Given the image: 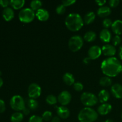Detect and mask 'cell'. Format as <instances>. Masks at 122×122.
<instances>
[{
  "label": "cell",
  "instance_id": "cell-46",
  "mask_svg": "<svg viewBox=\"0 0 122 122\" xmlns=\"http://www.w3.org/2000/svg\"><path fill=\"white\" fill-rule=\"evenodd\" d=\"M105 122H114V121L112 119H107V120H106Z\"/></svg>",
  "mask_w": 122,
  "mask_h": 122
},
{
  "label": "cell",
  "instance_id": "cell-3",
  "mask_svg": "<svg viewBox=\"0 0 122 122\" xmlns=\"http://www.w3.org/2000/svg\"><path fill=\"white\" fill-rule=\"evenodd\" d=\"M98 113L91 107H85L81 110L77 116L80 122H94L97 120Z\"/></svg>",
  "mask_w": 122,
  "mask_h": 122
},
{
  "label": "cell",
  "instance_id": "cell-19",
  "mask_svg": "<svg viewBox=\"0 0 122 122\" xmlns=\"http://www.w3.org/2000/svg\"><path fill=\"white\" fill-rule=\"evenodd\" d=\"M112 13V10L108 6H102L100 7L97 10V15L100 17H106L110 15Z\"/></svg>",
  "mask_w": 122,
  "mask_h": 122
},
{
  "label": "cell",
  "instance_id": "cell-45",
  "mask_svg": "<svg viewBox=\"0 0 122 122\" xmlns=\"http://www.w3.org/2000/svg\"><path fill=\"white\" fill-rule=\"evenodd\" d=\"M2 85H3V80H2V79L0 77V88L2 87Z\"/></svg>",
  "mask_w": 122,
  "mask_h": 122
},
{
  "label": "cell",
  "instance_id": "cell-36",
  "mask_svg": "<svg viewBox=\"0 0 122 122\" xmlns=\"http://www.w3.org/2000/svg\"><path fill=\"white\" fill-rule=\"evenodd\" d=\"M119 3H120V1L119 0H110L108 2V4L109 6L112 8H115V7H117L119 5Z\"/></svg>",
  "mask_w": 122,
  "mask_h": 122
},
{
  "label": "cell",
  "instance_id": "cell-49",
  "mask_svg": "<svg viewBox=\"0 0 122 122\" xmlns=\"http://www.w3.org/2000/svg\"></svg>",
  "mask_w": 122,
  "mask_h": 122
},
{
  "label": "cell",
  "instance_id": "cell-15",
  "mask_svg": "<svg viewBox=\"0 0 122 122\" xmlns=\"http://www.w3.org/2000/svg\"><path fill=\"white\" fill-rule=\"evenodd\" d=\"M36 17L39 21H45L48 20L50 14L49 12L44 8H40L36 12Z\"/></svg>",
  "mask_w": 122,
  "mask_h": 122
},
{
  "label": "cell",
  "instance_id": "cell-48",
  "mask_svg": "<svg viewBox=\"0 0 122 122\" xmlns=\"http://www.w3.org/2000/svg\"><path fill=\"white\" fill-rule=\"evenodd\" d=\"M121 118H122V114H121Z\"/></svg>",
  "mask_w": 122,
  "mask_h": 122
},
{
  "label": "cell",
  "instance_id": "cell-11",
  "mask_svg": "<svg viewBox=\"0 0 122 122\" xmlns=\"http://www.w3.org/2000/svg\"><path fill=\"white\" fill-rule=\"evenodd\" d=\"M56 112L60 119H66L69 117L70 114V112L67 107L66 106H56Z\"/></svg>",
  "mask_w": 122,
  "mask_h": 122
},
{
  "label": "cell",
  "instance_id": "cell-25",
  "mask_svg": "<svg viewBox=\"0 0 122 122\" xmlns=\"http://www.w3.org/2000/svg\"><path fill=\"white\" fill-rule=\"evenodd\" d=\"M100 85L103 87H108L112 85V80L108 76H104L100 79Z\"/></svg>",
  "mask_w": 122,
  "mask_h": 122
},
{
  "label": "cell",
  "instance_id": "cell-37",
  "mask_svg": "<svg viewBox=\"0 0 122 122\" xmlns=\"http://www.w3.org/2000/svg\"><path fill=\"white\" fill-rule=\"evenodd\" d=\"M75 2H76L75 0H64L62 1V4L65 7H68V6H70L74 4Z\"/></svg>",
  "mask_w": 122,
  "mask_h": 122
},
{
  "label": "cell",
  "instance_id": "cell-9",
  "mask_svg": "<svg viewBox=\"0 0 122 122\" xmlns=\"http://www.w3.org/2000/svg\"><path fill=\"white\" fill-rule=\"evenodd\" d=\"M58 101L61 106H66L69 104L71 100V94L67 91H63L58 96Z\"/></svg>",
  "mask_w": 122,
  "mask_h": 122
},
{
  "label": "cell",
  "instance_id": "cell-34",
  "mask_svg": "<svg viewBox=\"0 0 122 122\" xmlns=\"http://www.w3.org/2000/svg\"><path fill=\"white\" fill-rule=\"evenodd\" d=\"M29 122H43V119L42 117L34 115L29 118Z\"/></svg>",
  "mask_w": 122,
  "mask_h": 122
},
{
  "label": "cell",
  "instance_id": "cell-30",
  "mask_svg": "<svg viewBox=\"0 0 122 122\" xmlns=\"http://www.w3.org/2000/svg\"><path fill=\"white\" fill-rule=\"evenodd\" d=\"M52 113L50 111H45L42 116L43 120L45 121H50L52 119Z\"/></svg>",
  "mask_w": 122,
  "mask_h": 122
},
{
  "label": "cell",
  "instance_id": "cell-21",
  "mask_svg": "<svg viewBox=\"0 0 122 122\" xmlns=\"http://www.w3.org/2000/svg\"><path fill=\"white\" fill-rule=\"evenodd\" d=\"M63 80L65 84H66L67 85L71 86L75 83V77H74L73 75L70 73H66L63 75Z\"/></svg>",
  "mask_w": 122,
  "mask_h": 122
},
{
  "label": "cell",
  "instance_id": "cell-35",
  "mask_svg": "<svg viewBox=\"0 0 122 122\" xmlns=\"http://www.w3.org/2000/svg\"><path fill=\"white\" fill-rule=\"evenodd\" d=\"M112 42H113V44L114 46H118L119 45H120L122 42L121 38L119 35H116L112 39Z\"/></svg>",
  "mask_w": 122,
  "mask_h": 122
},
{
  "label": "cell",
  "instance_id": "cell-20",
  "mask_svg": "<svg viewBox=\"0 0 122 122\" xmlns=\"http://www.w3.org/2000/svg\"><path fill=\"white\" fill-rule=\"evenodd\" d=\"M98 98L101 103H106L110 99V93L106 89H102L99 92Z\"/></svg>",
  "mask_w": 122,
  "mask_h": 122
},
{
  "label": "cell",
  "instance_id": "cell-44",
  "mask_svg": "<svg viewBox=\"0 0 122 122\" xmlns=\"http://www.w3.org/2000/svg\"><path fill=\"white\" fill-rule=\"evenodd\" d=\"M119 56L120 57V58L121 60H122V45L119 47Z\"/></svg>",
  "mask_w": 122,
  "mask_h": 122
},
{
  "label": "cell",
  "instance_id": "cell-33",
  "mask_svg": "<svg viewBox=\"0 0 122 122\" xmlns=\"http://www.w3.org/2000/svg\"><path fill=\"white\" fill-rule=\"evenodd\" d=\"M73 88L75 91L77 92L82 91L83 89V85L81 82H75L73 84Z\"/></svg>",
  "mask_w": 122,
  "mask_h": 122
},
{
  "label": "cell",
  "instance_id": "cell-4",
  "mask_svg": "<svg viewBox=\"0 0 122 122\" xmlns=\"http://www.w3.org/2000/svg\"><path fill=\"white\" fill-rule=\"evenodd\" d=\"M36 13L30 8H26L21 10L19 13V19L24 23H29L34 20Z\"/></svg>",
  "mask_w": 122,
  "mask_h": 122
},
{
  "label": "cell",
  "instance_id": "cell-38",
  "mask_svg": "<svg viewBox=\"0 0 122 122\" xmlns=\"http://www.w3.org/2000/svg\"><path fill=\"white\" fill-rule=\"evenodd\" d=\"M9 4H10V1L8 0H0V5L4 8H7Z\"/></svg>",
  "mask_w": 122,
  "mask_h": 122
},
{
  "label": "cell",
  "instance_id": "cell-1",
  "mask_svg": "<svg viewBox=\"0 0 122 122\" xmlns=\"http://www.w3.org/2000/svg\"><path fill=\"white\" fill-rule=\"evenodd\" d=\"M101 69L106 76L116 77L122 72V64L116 57H108L102 61Z\"/></svg>",
  "mask_w": 122,
  "mask_h": 122
},
{
  "label": "cell",
  "instance_id": "cell-42",
  "mask_svg": "<svg viewBox=\"0 0 122 122\" xmlns=\"http://www.w3.org/2000/svg\"><path fill=\"white\" fill-rule=\"evenodd\" d=\"M61 120L60 118L58 116H54V117H52V120H51V122H60Z\"/></svg>",
  "mask_w": 122,
  "mask_h": 122
},
{
  "label": "cell",
  "instance_id": "cell-14",
  "mask_svg": "<svg viewBox=\"0 0 122 122\" xmlns=\"http://www.w3.org/2000/svg\"><path fill=\"white\" fill-rule=\"evenodd\" d=\"M112 105L108 103H104L98 107L97 113L101 116H105L108 114L112 111Z\"/></svg>",
  "mask_w": 122,
  "mask_h": 122
},
{
  "label": "cell",
  "instance_id": "cell-40",
  "mask_svg": "<svg viewBox=\"0 0 122 122\" xmlns=\"http://www.w3.org/2000/svg\"><path fill=\"white\" fill-rule=\"evenodd\" d=\"M107 1L106 0H97L95 1V2L98 5L100 6V7H102V6H104V4L106 3Z\"/></svg>",
  "mask_w": 122,
  "mask_h": 122
},
{
  "label": "cell",
  "instance_id": "cell-39",
  "mask_svg": "<svg viewBox=\"0 0 122 122\" xmlns=\"http://www.w3.org/2000/svg\"><path fill=\"white\" fill-rule=\"evenodd\" d=\"M5 110V104L2 100L0 99V113H2Z\"/></svg>",
  "mask_w": 122,
  "mask_h": 122
},
{
  "label": "cell",
  "instance_id": "cell-10",
  "mask_svg": "<svg viewBox=\"0 0 122 122\" xmlns=\"http://www.w3.org/2000/svg\"><path fill=\"white\" fill-rule=\"evenodd\" d=\"M102 54V50L98 45H94L89 49L88 52V57L91 60H96Z\"/></svg>",
  "mask_w": 122,
  "mask_h": 122
},
{
  "label": "cell",
  "instance_id": "cell-5",
  "mask_svg": "<svg viewBox=\"0 0 122 122\" xmlns=\"http://www.w3.org/2000/svg\"><path fill=\"white\" fill-rule=\"evenodd\" d=\"M81 101L86 107H91L95 106L99 100L95 94L91 92H83L81 97Z\"/></svg>",
  "mask_w": 122,
  "mask_h": 122
},
{
  "label": "cell",
  "instance_id": "cell-31",
  "mask_svg": "<svg viewBox=\"0 0 122 122\" xmlns=\"http://www.w3.org/2000/svg\"><path fill=\"white\" fill-rule=\"evenodd\" d=\"M112 24H113V21L110 19H108V18H106L102 21V26L105 29H108V28H109L110 27H112Z\"/></svg>",
  "mask_w": 122,
  "mask_h": 122
},
{
  "label": "cell",
  "instance_id": "cell-17",
  "mask_svg": "<svg viewBox=\"0 0 122 122\" xmlns=\"http://www.w3.org/2000/svg\"><path fill=\"white\" fill-rule=\"evenodd\" d=\"M112 29L113 32L116 35H120L122 34V21L120 20H116L113 22L112 26Z\"/></svg>",
  "mask_w": 122,
  "mask_h": 122
},
{
  "label": "cell",
  "instance_id": "cell-22",
  "mask_svg": "<svg viewBox=\"0 0 122 122\" xmlns=\"http://www.w3.org/2000/svg\"><path fill=\"white\" fill-rule=\"evenodd\" d=\"M95 19V14L94 12L90 11L85 14L83 19L84 23L86 25H90L94 21Z\"/></svg>",
  "mask_w": 122,
  "mask_h": 122
},
{
  "label": "cell",
  "instance_id": "cell-32",
  "mask_svg": "<svg viewBox=\"0 0 122 122\" xmlns=\"http://www.w3.org/2000/svg\"><path fill=\"white\" fill-rule=\"evenodd\" d=\"M56 13L59 15H62L66 12V7L63 4L58 5L56 8Z\"/></svg>",
  "mask_w": 122,
  "mask_h": 122
},
{
  "label": "cell",
  "instance_id": "cell-16",
  "mask_svg": "<svg viewBox=\"0 0 122 122\" xmlns=\"http://www.w3.org/2000/svg\"><path fill=\"white\" fill-rule=\"evenodd\" d=\"M100 38L101 41L103 42H109L112 39V33H111L110 31L107 29H103L100 32Z\"/></svg>",
  "mask_w": 122,
  "mask_h": 122
},
{
  "label": "cell",
  "instance_id": "cell-23",
  "mask_svg": "<svg viewBox=\"0 0 122 122\" xmlns=\"http://www.w3.org/2000/svg\"><path fill=\"white\" fill-rule=\"evenodd\" d=\"M96 33L94 32V31H88L85 34L84 36H83V39L85 41L88 42H91L94 41L96 39Z\"/></svg>",
  "mask_w": 122,
  "mask_h": 122
},
{
  "label": "cell",
  "instance_id": "cell-18",
  "mask_svg": "<svg viewBox=\"0 0 122 122\" xmlns=\"http://www.w3.org/2000/svg\"><path fill=\"white\" fill-rule=\"evenodd\" d=\"M2 17L5 21H11L14 17V11L10 7L4 8L2 11Z\"/></svg>",
  "mask_w": 122,
  "mask_h": 122
},
{
  "label": "cell",
  "instance_id": "cell-41",
  "mask_svg": "<svg viewBox=\"0 0 122 122\" xmlns=\"http://www.w3.org/2000/svg\"><path fill=\"white\" fill-rule=\"evenodd\" d=\"M22 112H23V114H25V115H26V116H27V115H28V114H29L30 109L29 108H27V107H25Z\"/></svg>",
  "mask_w": 122,
  "mask_h": 122
},
{
  "label": "cell",
  "instance_id": "cell-28",
  "mask_svg": "<svg viewBox=\"0 0 122 122\" xmlns=\"http://www.w3.org/2000/svg\"><path fill=\"white\" fill-rule=\"evenodd\" d=\"M42 5V2L39 0H35V1H32L30 2V8L33 11H38Z\"/></svg>",
  "mask_w": 122,
  "mask_h": 122
},
{
  "label": "cell",
  "instance_id": "cell-8",
  "mask_svg": "<svg viewBox=\"0 0 122 122\" xmlns=\"http://www.w3.org/2000/svg\"><path fill=\"white\" fill-rule=\"evenodd\" d=\"M27 92L30 98L35 100L40 97L41 94V88L37 83H31L28 87Z\"/></svg>",
  "mask_w": 122,
  "mask_h": 122
},
{
  "label": "cell",
  "instance_id": "cell-26",
  "mask_svg": "<svg viewBox=\"0 0 122 122\" xmlns=\"http://www.w3.org/2000/svg\"><path fill=\"white\" fill-rule=\"evenodd\" d=\"M23 114L20 112H15L11 116V122H21L23 119Z\"/></svg>",
  "mask_w": 122,
  "mask_h": 122
},
{
  "label": "cell",
  "instance_id": "cell-43",
  "mask_svg": "<svg viewBox=\"0 0 122 122\" xmlns=\"http://www.w3.org/2000/svg\"><path fill=\"white\" fill-rule=\"evenodd\" d=\"M90 61H91V59L89 58V57H85V58L83 59V62L84 64H88L89 63H90Z\"/></svg>",
  "mask_w": 122,
  "mask_h": 122
},
{
  "label": "cell",
  "instance_id": "cell-24",
  "mask_svg": "<svg viewBox=\"0 0 122 122\" xmlns=\"http://www.w3.org/2000/svg\"><path fill=\"white\" fill-rule=\"evenodd\" d=\"M25 4L24 0H11L10 1V5L14 9L19 10L22 8Z\"/></svg>",
  "mask_w": 122,
  "mask_h": 122
},
{
  "label": "cell",
  "instance_id": "cell-29",
  "mask_svg": "<svg viewBox=\"0 0 122 122\" xmlns=\"http://www.w3.org/2000/svg\"><path fill=\"white\" fill-rule=\"evenodd\" d=\"M57 101H58V99L54 95H49L46 98V102L49 105H56Z\"/></svg>",
  "mask_w": 122,
  "mask_h": 122
},
{
  "label": "cell",
  "instance_id": "cell-27",
  "mask_svg": "<svg viewBox=\"0 0 122 122\" xmlns=\"http://www.w3.org/2000/svg\"><path fill=\"white\" fill-rule=\"evenodd\" d=\"M27 105L28 108L32 110H36L38 107V102L35 99L30 98L27 100Z\"/></svg>",
  "mask_w": 122,
  "mask_h": 122
},
{
  "label": "cell",
  "instance_id": "cell-6",
  "mask_svg": "<svg viewBox=\"0 0 122 122\" xmlns=\"http://www.w3.org/2000/svg\"><path fill=\"white\" fill-rule=\"evenodd\" d=\"M10 104L13 110L19 112L20 111L23 110L24 108L26 107L25 106V101L23 98L19 95H14L11 98L10 101Z\"/></svg>",
  "mask_w": 122,
  "mask_h": 122
},
{
  "label": "cell",
  "instance_id": "cell-7",
  "mask_svg": "<svg viewBox=\"0 0 122 122\" xmlns=\"http://www.w3.org/2000/svg\"><path fill=\"white\" fill-rule=\"evenodd\" d=\"M68 45L72 52H77L83 46V39L79 35L73 36L69 39Z\"/></svg>",
  "mask_w": 122,
  "mask_h": 122
},
{
  "label": "cell",
  "instance_id": "cell-13",
  "mask_svg": "<svg viewBox=\"0 0 122 122\" xmlns=\"http://www.w3.org/2000/svg\"><path fill=\"white\" fill-rule=\"evenodd\" d=\"M111 92L113 97L116 98H122V85L120 83L113 85L111 87Z\"/></svg>",
  "mask_w": 122,
  "mask_h": 122
},
{
  "label": "cell",
  "instance_id": "cell-47",
  "mask_svg": "<svg viewBox=\"0 0 122 122\" xmlns=\"http://www.w3.org/2000/svg\"><path fill=\"white\" fill-rule=\"evenodd\" d=\"M1 75H2V73H1V71H0V76H1Z\"/></svg>",
  "mask_w": 122,
  "mask_h": 122
},
{
  "label": "cell",
  "instance_id": "cell-12",
  "mask_svg": "<svg viewBox=\"0 0 122 122\" xmlns=\"http://www.w3.org/2000/svg\"><path fill=\"white\" fill-rule=\"evenodd\" d=\"M101 50H102V53L105 56L109 57H113L116 53V49L115 46L110 44H106L103 45Z\"/></svg>",
  "mask_w": 122,
  "mask_h": 122
},
{
  "label": "cell",
  "instance_id": "cell-2",
  "mask_svg": "<svg viewBox=\"0 0 122 122\" xmlns=\"http://www.w3.org/2000/svg\"><path fill=\"white\" fill-rule=\"evenodd\" d=\"M65 25L69 30L77 32L83 27L84 21L78 13H70L66 18Z\"/></svg>",
  "mask_w": 122,
  "mask_h": 122
}]
</instances>
